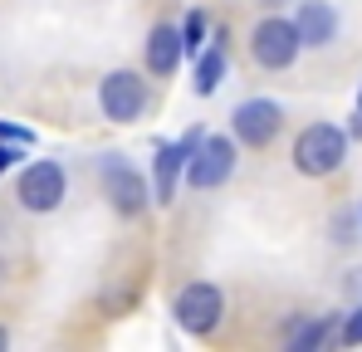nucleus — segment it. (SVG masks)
I'll list each match as a JSON object with an SVG mask.
<instances>
[{"instance_id": "1", "label": "nucleus", "mask_w": 362, "mask_h": 352, "mask_svg": "<svg viewBox=\"0 0 362 352\" xmlns=\"http://www.w3.org/2000/svg\"><path fill=\"white\" fill-rule=\"evenodd\" d=\"M348 137L353 132H343V127H333V122H308L299 127V137H294V167L303 176H333L343 162H348Z\"/></svg>"}, {"instance_id": "2", "label": "nucleus", "mask_w": 362, "mask_h": 352, "mask_svg": "<svg viewBox=\"0 0 362 352\" xmlns=\"http://www.w3.org/2000/svg\"><path fill=\"white\" fill-rule=\"evenodd\" d=\"M299 49H303L299 25H294L289 15H279V10H269V15L250 30V59H255L259 69H269V74L289 69V64L299 59Z\"/></svg>"}, {"instance_id": "3", "label": "nucleus", "mask_w": 362, "mask_h": 352, "mask_svg": "<svg viewBox=\"0 0 362 352\" xmlns=\"http://www.w3.org/2000/svg\"><path fill=\"white\" fill-rule=\"evenodd\" d=\"M172 318L181 323V333L211 338V333L221 328V318H226V293L216 289L211 279H191V284H181V293L172 298Z\"/></svg>"}, {"instance_id": "4", "label": "nucleus", "mask_w": 362, "mask_h": 352, "mask_svg": "<svg viewBox=\"0 0 362 352\" xmlns=\"http://www.w3.org/2000/svg\"><path fill=\"white\" fill-rule=\"evenodd\" d=\"M64 196H69V172H64L54 157L30 162V167L20 172V181H15V201H20V211H30V216L59 211Z\"/></svg>"}, {"instance_id": "5", "label": "nucleus", "mask_w": 362, "mask_h": 352, "mask_svg": "<svg viewBox=\"0 0 362 352\" xmlns=\"http://www.w3.org/2000/svg\"><path fill=\"white\" fill-rule=\"evenodd\" d=\"M147 78L142 74H132V69H113V74H103L98 78V113L108 117V122H137V117L147 113Z\"/></svg>"}, {"instance_id": "6", "label": "nucleus", "mask_w": 362, "mask_h": 352, "mask_svg": "<svg viewBox=\"0 0 362 352\" xmlns=\"http://www.w3.org/2000/svg\"><path fill=\"white\" fill-rule=\"evenodd\" d=\"M201 142H206V127H191L181 142H157V157H152V201H157V206H172V201H177L186 162H191V152H196Z\"/></svg>"}, {"instance_id": "7", "label": "nucleus", "mask_w": 362, "mask_h": 352, "mask_svg": "<svg viewBox=\"0 0 362 352\" xmlns=\"http://www.w3.org/2000/svg\"><path fill=\"white\" fill-rule=\"evenodd\" d=\"M98 176H103V191H108V201H113V211H118L122 221H132V216L147 211L152 186L142 181L137 167H127L122 157H103V162H98Z\"/></svg>"}, {"instance_id": "8", "label": "nucleus", "mask_w": 362, "mask_h": 352, "mask_svg": "<svg viewBox=\"0 0 362 352\" xmlns=\"http://www.w3.org/2000/svg\"><path fill=\"white\" fill-rule=\"evenodd\" d=\"M235 172V137H216V132H206V142L191 152V162H186V186H196V191H216V186H226Z\"/></svg>"}, {"instance_id": "9", "label": "nucleus", "mask_w": 362, "mask_h": 352, "mask_svg": "<svg viewBox=\"0 0 362 352\" xmlns=\"http://www.w3.org/2000/svg\"><path fill=\"white\" fill-rule=\"evenodd\" d=\"M279 127H284V108L274 98H245L240 108L230 113V137L240 147H255V152L269 147L279 137Z\"/></svg>"}, {"instance_id": "10", "label": "nucleus", "mask_w": 362, "mask_h": 352, "mask_svg": "<svg viewBox=\"0 0 362 352\" xmlns=\"http://www.w3.org/2000/svg\"><path fill=\"white\" fill-rule=\"evenodd\" d=\"M294 25H299V40L308 49H328V45L338 40V10H333L328 0H299Z\"/></svg>"}, {"instance_id": "11", "label": "nucleus", "mask_w": 362, "mask_h": 352, "mask_svg": "<svg viewBox=\"0 0 362 352\" xmlns=\"http://www.w3.org/2000/svg\"><path fill=\"white\" fill-rule=\"evenodd\" d=\"M181 59H186V40H181V30H177V25H152V35H147V74L172 78Z\"/></svg>"}, {"instance_id": "12", "label": "nucleus", "mask_w": 362, "mask_h": 352, "mask_svg": "<svg viewBox=\"0 0 362 352\" xmlns=\"http://www.w3.org/2000/svg\"><path fill=\"white\" fill-rule=\"evenodd\" d=\"M343 313H323V318H294L289 333H284V348L289 352H318L333 333H338Z\"/></svg>"}, {"instance_id": "13", "label": "nucleus", "mask_w": 362, "mask_h": 352, "mask_svg": "<svg viewBox=\"0 0 362 352\" xmlns=\"http://www.w3.org/2000/svg\"><path fill=\"white\" fill-rule=\"evenodd\" d=\"M221 78H226V45L211 40V45L196 54V78H191V88H196L201 98H211V93L221 88Z\"/></svg>"}, {"instance_id": "14", "label": "nucleus", "mask_w": 362, "mask_h": 352, "mask_svg": "<svg viewBox=\"0 0 362 352\" xmlns=\"http://www.w3.org/2000/svg\"><path fill=\"white\" fill-rule=\"evenodd\" d=\"M206 35H211V15H206V10H186V20H181V40H186V54H191V59L211 45Z\"/></svg>"}, {"instance_id": "15", "label": "nucleus", "mask_w": 362, "mask_h": 352, "mask_svg": "<svg viewBox=\"0 0 362 352\" xmlns=\"http://www.w3.org/2000/svg\"><path fill=\"white\" fill-rule=\"evenodd\" d=\"M338 338H343L348 348H358V343H362V308L343 313V323H338Z\"/></svg>"}, {"instance_id": "16", "label": "nucleus", "mask_w": 362, "mask_h": 352, "mask_svg": "<svg viewBox=\"0 0 362 352\" xmlns=\"http://www.w3.org/2000/svg\"><path fill=\"white\" fill-rule=\"evenodd\" d=\"M25 162V142H0V176Z\"/></svg>"}, {"instance_id": "17", "label": "nucleus", "mask_w": 362, "mask_h": 352, "mask_svg": "<svg viewBox=\"0 0 362 352\" xmlns=\"http://www.w3.org/2000/svg\"><path fill=\"white\" fill-rule=\"evenodd\" d=\"M0 142H25V147H30V142H35V132H30V127H20V122H5V117H0Z\"/></svg>"}, {"instance_id": "18", "label": "nucleus", "mask_w": 362, "mask_h": 352, "mask_svg": "<svg viewBox=\"0 0 362 352\" xmlns=\"http://www.w3.org/2000/svg\"><path fill=\"white\" fill-rule=\"evenodd\" d=\"M10 348V333H5V323H0V352Z\"/></svg>"}, {"instance_id": "19", "label": "nucleus", "mask_w": 362, "mask_h": 352, "mask_svg": "<svg viewBox=\"0 0 362 352\" xmlns=\"http://www.w3.org/2000/svg\"><path fill=\"white\" fill-rule=\"evenodd\" d=\"M259 5H264V10H279V5H284V0H259Z\"/></svg>"}, {"instance_id": "20", "label": "nucleus", "mask_w": 362, "mask_h": 352, "mask_svg": "<svg viewBox=\"0 0 362 352\" xmlns=\"http://www.w3.org/2000/svg\"><path fill=\"white\" fill-rule=\"evenodd\" d=\"M358 113H362V93H358Z\"/></svg>"}]
</instances>
